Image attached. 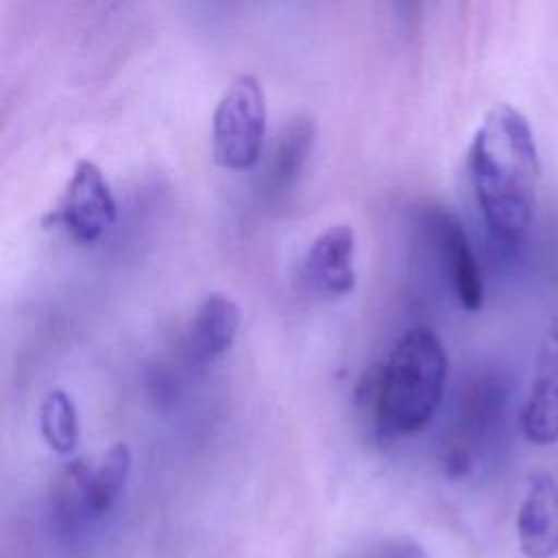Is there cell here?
<instances>
[{"instance_id": "obj_5", "label": "cell", "mask_w": 558, "mask_h": 558, "mask_svg": "<svg viewBox=\"0 0 558 558\" xmlns=\"http://www.w3.org/2000/svg\"><path fill=\"white\" fill-rule=\"evenodd\" d=\"M418 231L440 257L460 305L469 312L480 310L484 303V281L458 216L440 205L421 207Z\"/></svg>"}, {"instance_id": "obj_3", "label": "cell", "mask_w": 558, "mask_h": 558, "mask_svg": "<svg viewBox=\"0 0 558 558\" xmlns=\"http://www.w3.org/2000/svg\"><path fill=\"white\" fill-rule=\"evenodd\" d=\"M266 142V98L259 81L240 74L220 96L211 116V153L227 170L253 168Z\"/></svg>"}, {"instance_id": "obj_10", "label": "cell", "mask_w": 558, "mask_h": 558, "mask_svg": "<svg viewBox=\"0 0 558 558\" xmlns=\"http://www.w3.org/2000/svg\"><path fill=\"white\" fill-rule=\"evenodd\" d=\"M519 547L525 558H554L558 554V482L536 473L517 514Z\"/></svg>"}, {"instance_id": "obj_1", "label": "cell", "mask_w": 558, "mask_h": 558, "mask_svg": "<svg viewBox=\"0 0 558 558\" xmlns=\"http://www.w3.org/2000/svg\"><path fill=\"white\" fill-rule=\"evenodd\" d=\"M471 187L490 235L514 246L530 229L538 185V153L527 120L510 105L490 109L466 157Z\"/></svg>"}, {"instance_id": "obj_14", "label": "cell", "mask_w": 558, "mask_h": 558, "mask_svg": "<svg viewBox=\"0 0 558 558\" xmlns=\"http://www.w3.org/2000/svg\"><path fill=\"white\" fill-rule=\"evenodd\" d=\"M357 558H427L425 549L410 536H390L366 551H362Z\"/></svg>"}, {"instance_id": "obj_11", "label": "cell", "mask_w": 558, "mask_h": 558, "mask_svg": "<svg viewBox=\"0 0 558 558\" xmlns=\"http://www.w3.org/2000/svg\"><path fill=\"white\" fill-rule=\"evenodd\" d=\"M240 307L222 292L207 294L196 307L185 338V357L192 364H207L222 357L240 331Z\"/></svg>"}, {"instance_id": "obj_6", "label": "cell", "mask_w": 558, "mask_h": 558, "mask_svg": "<svg viewBox=\"0 0 558 558\" xmlns=\"http://www.w3.org/2000/svg\"><path fill=\"white\" fill-rule=\"evenodd\" d=\"M131 449L124 442L111 445L96 462L74 460L65 469L63 501L81 517L100 519L109 514L131 473Z\"/></svg>"}, {"instance_id": "obj_13", "label": "cell", "mask_w": 558, "mask_h": 558, "mask_svg": "<svg viewBox=\"0 0 558 558\" xmlns=\"http://www.w3.org/2000/svg\"><path fill=\"white\" fill-rule=\"evenodd\" d=\"M39 427L44 440L54 453L68 456L76 449L81 436L78 414L72 397L65 390L54 388L46 395L39 412Z\"/></svg>"}, {"instance_id": "obj_9", "label": "cell", "mask_w": 558, "mask_h": 558, "mask_svg": "<svg viewBox=\"0 0 558 558\" xmlns=\"http://www.w3.org/2000/svg\"><path fill=\"white\" fill-rule=\"evenodd\" d=\"M521 427L534 445L558 440V320L551 323L541 344Z\"/></svg>"}, {"instance_id": "obj_7", "label": "cell", "mask_w": 558, "mask_h": 558, "mask_svg": "<svg viewBox=\"0 0 558 558\" xmlns=\"http://www.w3.org/2000/svg\"><path fill=\"white\" fill-rule=\"evenodd\" d=\"M506 405L508 388L497 377H482L464 392L447 458L453 473H464L475 464L484 442L499 429Z\"/></svg>"}, {"instance_id": "obj_8", "label": "cell", "mask_w": 558, "mask_h": 558, "mask_svg": "<svg viewBox=\"0 0 558 558\" xmlns=\"http://www.w3.org/2000/svg\"><path fill=\"white\" fill-rule=\"evenodd\" d=\"M305 286L320 299H340L355 288V233L347 225L325 229L301 266Z\"/></svg>"}, {"instance_id": "obj_12", "label": "cell", "mask_w": 558, "mask_h": 558, "mask_svg": "<svg viewBox=\"0 0 558 558\" xmlns=\"http://www.w3.org/2000/svg\"><path fill=\"white\" fill-rule=\"evenodd\" d=\"M316 142V124L310 118L292 120L275 140L266 170L264 190L270 194H281L290 190L301 177L312 148Z\"/></svg>"}, {"instance_id": "obj_4", "label": "cell", "mask_w": 558, "mask_h": 558, "mask_svg": "<svg viewBox=\"0 0 558 558\" xmlns=\"http://www.w3.org/2000/svg\"><path fill=\"white\" fill-rule=\"evenodd\" d=\"M116 216V198L102 170L94 161L81 159L46 222L63 227L78 244H94L109 231Z\"/></svg>"}, {"instance_id": "obj_2", "label": "cell", "mask_w": 558, "mask_h": 558, "mask_svg": "<svg viewBox=\"0 0 558 558\" xmlns=\"http://www.w3.org/2000/svg\"><path fill=\"white\" fill-rule=\"evenodd\" d=\"M447 384V351L425 327L405 331L373 388L375 432L384 440L412 436L434 418Z\"/></svg>"}, {"instance_id": "obj_15", "label": "cell", "mask_w": 558, "mask_h": 558, "mask_svg": "<svg viewBox=\"0 0 558 558\" xmlns=\"http://www.w3.org/2000/svg\"><path fill=\"white\" fill-rule=\"evenodd\" d=\"M397 2H399V7H401L403 13H410V11L416 9V4H418L421 0H397Z\"/></svg>"}]
</instances>
